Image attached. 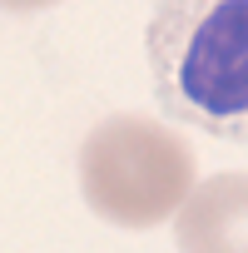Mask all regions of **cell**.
Returning a JSON list of instances; mask_svg holds the SVG:
<instances>
[{
    "mask_svg": "<svg viewBox=\"0 0 248 253\" xmlns=\"http://www.w3.org/2000/svg\"><path fill=\"white\" fill-rule=\"evenodd\" d=\"M144 50L169 119L248 144V0H154Z\"/></svg>",
    "mask_w": 248,
    "mask_h": 253,
    "instance_id": "1",
    "label": "cell"
},
{
    "mask_svg": "<svg viewBox=\"0 0 248 253\" xmlns=\"http://www.w3.org/2000/svg\"><path fill=\"white\" fill-rule=\"evenodd\" d=\"M194 184V144L149 114H109L80 144V194L114 228L169 223Z\"/></svg>",
    "mask_w": 248,
    "mask_h": 253,
    "instance_id": "2",
    "label": "cell"
},
{
    "mask_svg": "<svg viewBox=\"0 0 248 253\" xmlns=\"http://www.w3.org/2000/svg\"><path fill=\"white\" fill-rule=\"evenodd\" d=\"M179 253H248V174H213L194 184L174 213Z\"/></svg>",
    "mask_w": 248,
    "mask_h": 253,
    "instance_id": "3",
    "label": "cell"
},
{
    "mask_svg": "<svg viewBox=\"0 0 248 253\" xmlns=\"http://www.w3.org/2000/svg\"><path fill=\"white\" fill-rule=\"evenodd\" d=\"M60 0H0V10H50Z\"/></svg>",
    "mask_w": 248,
    "mask_h": 253,
    "instance_id": "4",
    "label": "cell"
}]
</instances>
